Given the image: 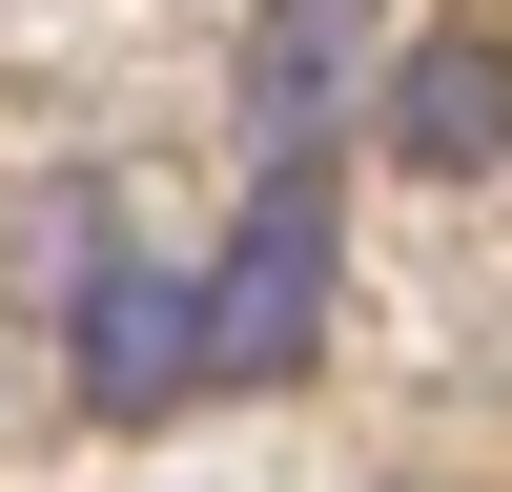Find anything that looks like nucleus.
<instances>
[{"label":"nucleus","mask_w":512,"mask_h":492,"mask_svg":"<svg viewBox=\"0 0 512 492\" xmlns=\"http://www.w3.org/2000/svg\"><path fill=\"white\" fill-rule=\"evenodd\" d=\"M308 349H328V164L287 144L267 185H246V226L205 246V369H226V390H287Z\"/></svg>","instance_id":"1"},{"label":"nucleus","mask_w":512,"mask_h":492,"mask_svg":"<svg viewBox=\"0 0 512 492\" xmlns=\"http://www.w3.org/2000/svg\"><path fill=\"white\" fill-rule=\"evenodd\" d=\"M62 349H82V410H103V431H164V410L205 390V287L185 267H103L62 308Z\"/></svg>","instance_id":"2"},{"label":"nucleus","mask_w":512,"mask_h":492,"mask_svg":"<svg viewBox=\"0 0 512 492\" xmlns=\"http://www.w3.org/2000/svg\"><path fill=\"white\" fill-rule=\"evenodd\" d=\"M369 123H390L410 185H492V164H512V41H492V21H431V41L390 62Z\"/></svg>","instance_id":"3"},{"label":"nucleus","mask_w":512,"mask_h":492,"mask_svg":"<svg viewBox=\"0 0 512 492\" xmlns=\"http://www.w3.org/2000/svg\"><path fill=\"white\" fill-rule=\"evenodd\" d=\"M328 82H349V0H287V21L246 41V103H267V123H308Z\"/></svg>","instance_id":"4"},{"label":"nucleus","mask_w":512,"mask_h":492,"mask_svg":"<svg viewBox=\"0 0 512 492\" xmlns=\"http://www.w3.org/2000/svg\"><path fill=\"white\" fill-rule=\"evenodd\" d=\"M21 287H41V308H82V287H103V185H41V226H21Z\"/></svg>","instance_id":"5"}]
</instances>
